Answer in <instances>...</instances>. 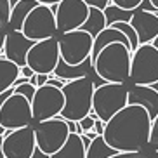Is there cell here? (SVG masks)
I'll list each match as a JSON object with an SVG mask.
<instances>
[{
    "instance_id": "obj_17",
    "label": "cell",
    "mask_w": 158,
    "mask_h": 158,
    "mask_svg": "<svg viewBox=\"0 0 158 158\" xmlns=\"http://www.w3.org/2000/svg\"><path fill=\"white\" fill-rule=\"evenodd\" d=\"M90 70H92V59H90V57L85 59L84 63L77 64V66L66 64L64 61L59 57L57 66H56V70H54V73H52V75H54L56 78L63 80V82H73V80L89 77V71H90Z\"/></svg>"
},
{
    "instance_id": "obj_38",
    "label": "cell",
    "mask_w": 158,
    "mask_h": 158,
    "mask_svg": "<svg viewBox=\"0 0 158 158\" xmlns=\"http://www.w3.org/2000/svg\"><path fill=\"white\" fill-rule=\"evenodd\" d=\"M149 89H153L155 92H156V94H158V82H155V84H153V85H149Z\"/></svg>"
},
{
    "instance_id": "obj_16",
    "label": "cell",
    "mask_w": 158,
    "mask_h": 158,
    "mask_svg": "<svg viewBox=\"0 0 158 158\" xmlns=\"http://www.w3.org/2000/svg\"><path fill=\"white\" fill-rule=\"evenodd\" d=\"M127 104L144 108L151 122L158 115V94L153 89L144 87V85H132L130 89H127Z\"/></svg>"
},
{
    "instance_id": "obj_27",
    "label": "cell",
    "mask_w": 158,
    "mask_h": 158,
    "mask_svg": "<svg viewBox=\"0 0 158 158\" xmlns=\"http://www.w3.org/2000/svg\"><path fill=\"white\" fill-rule=\"evenodd\" d=\"M35 90H37V87H33V85H30V84H23V85H18V87H14V94L23 96V98L26 99L28 102H31L33 96H35Z\"/></svg>"
},
{
    "instance_id": "obj_42",
    "label": "cell",
    "mask_w": 158,
    "mask_h": 158,
    "mask_svg": "<svg viewBox=\"0 0 158 158\" xmlns=\"http://www.w3.org/2000/svg\"><path fill=\"white\" fill-rule=\"evenodd\" d=\"M18 2H19V0H9V4H10V7H14V5L18 4Z\"/></svg>"
},
{
    "instance_id": "obj_45",
    "label": "cell",
    "mask_w": 158,
    "mask_h": 158,
    "mask_svg": "<svg viewBox=\"0 0 158 158\" xmlns=\"http://www.w3.org/2000/svg\"><path fill=\"white\" fill-rule=\"evenodd\" d=\"M2 139H4V137H0V143H2Z\"/></svg>"
},
{
    "instance_id": "obj_43",
    "label": "cell",
    "mask_w": 158,
    "mask_h": 158,
    "mask_svg": "<svg viewBox=\"0 0 158 158\" xmlns=\"http://www.w3.org/2000/svg\"><path fill=\"white\" fill-rule=\"evenodd\" d=\"M2 144V143H0ZM0 158H4V153H2V146H0Z\"/></svg>"
},
{
    "instance_id": "obj_41",
    "label": "cell",
    "mask_w": 158,
    "mask_h": 158,
    "mask_svg": "<svg viewBox=\"0 0 158 158\" xmlns=\"http://www.w3.org/2000/svg\"><path fill=\"white\" fill-rule=\"evenodd\" d=\"M146 158H158V151H153V153L149 155V156H146Z\"/></svg>"
},
{
    "instance_id": "obj_8",
    "label": "cell",
    "mask_w": 158,
    "mask_h": 158,
    "mask_svg": "<svg viewBox=\"0 0 158 158\" xmlns=\"http://www.w3.org/2000/svg\"><path fill=\"white\" fill-rule=\"evenodd\" d=\"M21 33L31 42H40L47 38H56L57 30H56V18L51 7L45 5H37L35 9L26 16Z\"/></svg>"
},
{
    "instance_id": "obj_5",
    "label": "cell",
    "mask_w": 158,
    "mask_h": 158,
    "mask_svg": "<svg viewBox=\"0 0 158 158\" xmlns=\"http://www.w3.org/2000/svg\"><path fill=\"white\" fill-rule=\"evenodd\" d=\"M129 80L134 85L149 87L158 82V51L151 44L139 45L130 56Z\"/></svg>"
},
{
    "instance_id": "obj_36",
    "label": "cell",
    "mask_w": 158,
    "mask_h": 158,
    "mask_svg": "<svg viewBox=\"0 0 158 158\" xmlns=\"http://www.w3.org/2000/svg\"><path fill=\"white\" fill-rule=\"evenodd\" d=\"M31 158H49V156H47V155H44V153H40L38 149H35V153H33Z\"/></svg>"
},
{
    "instance_id": "obj_10",
    "label": "cell",
    "mask_w": 158,
    "mask_h": 158,
    "mask_svg": "<svg viewBox=\"0 0 158 158\" xmlns=\"http://www.w3.org/2000/svg\"><path fill=\"white\" fill-rule=\"evenodd\" d=\"M59 61L57 38H47L35 42L26 56V66L35 75H52Z\"/></svg>"
},
{
    "instance_id": "obj_22",
    "label": "cell",
    "mask_w": 158,
    "mask_h": 158,
    "mask_svg": "<svg viewBox=\"0 0 158 158\" xmlns=\"http://www.w3.org/2000/svg\"><path fill=\"white\" fill-rule=\"evenodd\" d=\"M19 77V68L7 61L4 56H0V94L7 89L14 87V82Z\"/></svg>"
},
{
    "instance_id": "obj_2",
    "label": "cell",
    "mask_w": 158,
    "mask_h": 158,
    "mask_svg": "<svg viewBox=\"0 0 158 158\" xmlns=\"http://www.w3.org/2000/svg\"><path fill=\"white\" fill-rule=\"evenodd\" d=\"M130 56L123 44H110L92 59V71L104 84L125 85L130 73Z\"/></svg>"
},
{
    "instance_id": "obj_35",
    "label": "cell",
    "mask_w": 158,
    "mask_h": 158,
    "mask_svg": "<svg viewBox=\"0 0 158 158\" xmlns=\"http://www.w3.org/2000/svg\"><path fill=\"white\" fill-rule=\"evenodd\" d=\"M5 33H7V30L0 28V56H2V49H4V40H5Z\"/></svg>"
},
{
    "instance_id": "obj_23",
    "label": "cell",
    "mask_w": 158,
    "mask_h": 158,
    "mask_svg": "<svg viewBox=\"0 0 158 158\" xmlns=\"http://www.w3.org/2000/svg\"><path fill=\"white\" fill-rule=\"evenodd\" d=\"M113 155H115V151L102 141L101 135H98L96 139H92L90 146L85 151V158H110Z\"/></svg>"
},
{
    "instance_id": "obj_11",
    "label": "cell",
    "mask_w": 158,
    "mask_h": 158,
    "mask_svg": "<svg viewBox=\"0 0 158 158\" xmlns=\"http://www.w3.org/2000/svg\"><path fill=\"white\" fill-rule=\"evenodd\" d=\"M31 122V106L23 96L12 94L7 101L0 104V127L4 130L12 132L23 127H30Z\"/></svg>"
},
{
    "instance_id": "obj_14",
    "label": "cell",
    "mask_w": 158,
    "mask_h": 158,
    "mask_svg": "<svg viewBox=\"0 0 158 158\" xmlns=\"http://www.w3.org/2000/svg\"><path fill=\"white\" fill-rule=\"evenodd\" d=\"M31 40L24 37L21 31H7L4 40V49H2V56L7 61H10L12 64L18 68L26 66V56H28L30 49L33 47Z\"/></svg>"
},
{
    "instance_id": "obj_37",
    "label": "cell",
    "mask_w": 158,
    "mask_h": 158,
    "mask_svg": "<svg viewBox=\"0 0 158 158\" xmlns=\"http://www.w3.org/2000/svg\"><path fill=\"white\" fill-rule=\"evenodd\" d=\"M149 4L155 7V10H158V0H149Z\"/></svg>"
},
{
    "instance_id": "obj_3",
    "label": "cell",
    "mask_w": 158,
    "mask_h": 158,
    "mask_svg": "<svg viewBox=\"0 0 158 158\" xmlns=\"http://www.w3.org/2000/svg\"><path fill=\"white\" fill-rule=\"evenodd\" d=\"M61 92L64 98V106H63V111L59 113V118L68 122H80L92 111L94 84L89 77L66 82Z\"/></svg>"
},
{
    "instance_id": "obj_30",
    "label": "cell",
    "mask_w": 158,
    "mask_h": 158,
    "mask_svg": "<svg viewBox=\"0 0 158 158\" xmlns=\"http://www.w3.org/2000/svg\"><path fill=\"white\" fill-rule=\"evenodd\" d=\"M110 158H146V155H143V153H115Z\"/></svg>"
},
{
    "instance_id": "obj_13",
    "label": "cell",
    "mask_w": 158,
    "mask_h": 158,
    "mask_svg": "<svg viewBox=\"0 0 158 158\" xmlns=\"http://www.w3.org/2000/svg\"><path fill=\"white\" fill-rule=\"evenodd\" d=\"M0 146H2L4 158H31L37 149L33 127L30 125L7 132Z\"/></svg>"
},
{
    "instance_id": "obj_29",
    "label": "cell",
    "mask_w": 158,
    "mask_h": 158,
    "mask_svg": "<svg viewBox=\"0 0 158 158\" xmlns=\"http://www.w3.org/2000/svg\"><path fill=\"white\" fill-rule=\"evenodd\" d=\"M87 7H92V9H99V10H104L110 5V0H82Z\"/></svg>"
},
{
    "instance_id": "obj_7",
    "label": "cell",
    "mask_w": 158,
    "mask_h": 158,
    "mask_svg": "<svg viewBox=\"0 0 158 158\" xmlns=\"http://www.w3.org/2000/svg\"><path fill=\"white\" fill-rule=\"evenodd\" d=\"M94 38L87 33L75 30L70 33H63L57 38V47H59V57L66 64L77 66L90 57L92 52Z\"/></svg>"
},
{
    "instance_id": "obj_25",
    "label": "cell",
    "mask_w": 158,
    "mask_h": 158,
    "mask_svg": "<svg viewBox=\"0 0 158 158\" xmlns=\"http://www.w3.org/2000/svg\"><path fill=\"white\" fill-rule=\"evenodd\" d=\"M143 0H110V4L118 7L122 10H130V12H134V10L139 9V5Z\"/></svg>"
},
{
    "instance_id": "obj_40",
    "label": "cell",
    "mask_w": 158,
    "mask_h": 158,
    "mask_svg": "<svg viewBox=\"0 0 158 158\" xmlns=\"http://www.w3.org/2000/svg\"><path fill=\"white\" fill-rule=\"evenodd\" d=\"M7 135V130H4L2 127H0V137H5Z\"/></svg>"
},
{
    "instance_id": "obj_12",
    "label": "cell",
    "mask_w": 158,
    "mask_h": 158,
    "mask_svg": "<svg viewBox=\"0 0 158 158\" xmlns=\"http://www.w3.org/2000/svg\"><path fill=\"white\" fill-rule=\"evenodd\" d=\"M89 16V7L82 0H61L56 9V30L59 35L80 30Z\"/></svg>"
},
{
    "instance_id": "obj_1",
    "label": "cell",
    "mask_w": 158,
    "mask_h": 158,
    "mask_svg": "<svg viewBox=\"0 0 158 158\" xmlns=\"http://www.w3.org/2000/svg\"><path fill=\"white\" fill-rule=\"evenodd\" d=\"M151 118L146 110L127 104L104 123L102 141L115 153H143L148 146Z\"/></svg>"
},
{
    "instance_id": "obj_15",
    "label": "cell",
    "mask_w": 158,
    "mask_h": 158,
    "mask_svg": "<svg viewBox=\"0 0 158 158\" xmlns=\"http://www.w3.org/2000/svg\"><path fill=\"white\" fill-rule=\"evenodd\" d=\"M129 24L135 31L139 45L151 44L158 37V18L153 12H146V10H139V9L134 10Z\"/></svg>"
},
{
    "instance_id": "obj_6",
    "label": "cell",
    "mask_w": 158,
    "mask_h": 158,
    "mask_svg": "<svg viewBox=\"0 0 158 158\" xmlns=\"http://www.w3.org/2000/svg\"><path fill=\"white\" fill-rule=\"evenodd\" d=\"M33 134H35V144L40 153L51 156L56 151H59L61 146L66 143L70 130L66 127V122L59 116L45 120L33 125Z\"/></svg>"
},
{
    "instance_id": "obj_33",
    "label": "cell",
    "mask_w": 158,
    "mask_h": 158,
    "mask_svg": "<svg viewBox=\"0 0 158 158\" xmlns=\"http://www.w3.org/2000/svg\"><path fill=\"white\" fill-rule=\"evenodd\" d=\"M38 5H45V7H51V5H56L59 4L61 0H35Z\"/></svg>"
},
{
    "instance_id": "obj_26",
    "label": "cell",
    "mask_w": 158,
    "mask_h": 158,
    "mask_svg": "<svg viewBox=\"0 0 158 158\" xmlns=\"http://www.w3.org/2000/svg\"><path fill=\"white\" fill-rule=\"evenodd\" d=\"M10 16V4L9 0H0V28H7Z\"/></svg>"
},
{
    "instance_id": "obj_39",
    "label": "cell",
    "mask_w": 158,
    "mask_h": 158,
    "mask_svg": "<svg viewBox=\"0 0 158 158\" xmlns=\"http://www.w3.org/2000/svg\"><path fill=\"white\" fill-rule=\"evenodd\" d=\"M151 45H153V47H155V49H156V51H158V37H156V38H155L153 42H151Z\"/></svg>"
},
{
    "instance_id": "obj_31",
    "label": "cell",
    "mask_w": 158,
    "mask_h": 158,
    "mask_svg": "<svg viewBox=\"0 0 158 158\" xmlns=\"http://www.w3.org/2000/svg\"><path fill=\"white\" fill-rule=\"evenodd\" d=\"M96 135H101L102 137V132H104V123H102L101 120H96L94 122V130H92Z\"/></svg>"
},
{
    "instance_id": "obj_9",
    "label": "cell",
    "mask_w": 158,
    "mask_h": 158,
    "mask_svg": "<svg viewBox=\"0 0 158 158\" xmlns=\"http://www.w3.org/2000/svg\"><path fill=\"white\" fill-rule=\"evenodd\" d=\"M30 106H31L33 122L40 123V122L52 120V118L59 116V113L63 111V106H64V98L59 89L44 85L35 90V96H33Z\"/></svg>"
},
{
    "instance_id": "obj_24",
    "label": "cell",
    "mask_w": 158,
    "mask_h": 158,
    "mask_svg": "<svg viewBox=\"0 0 158 158\" xmlns=\"http://www.w3.org/2000/svg\"><path fill=\"white\" fill-rule=\"evenodd\" d=\"M102 14H104V19H106V28L111 26V24H115V23H129L130 18H132V12L130 10H122L111 4L102 10Z\"/></svg>"
},
{
    "instance_id": "obj_21",
    "label": "cell",
    "mask_w": 158,
    "mask_h": 158,
    "mask_svg": "<svg viewBox=\"0 0 158 158\" xmlns=\"http://www.w3.org/2000/svg\"><path fill=\"white\" fill-rule=\"evenodd\" d=\"M104 28H106V19H104L102 10L89 7V16L85 19V23L80 26V31H84L87 35H90L92 38H96Z\"/></svg>"
},
{
    "instance_id": "obj_44",
    "label": "cell",
    "mask_w": 158,
    "mask_h": 158,
    "mask_svg": "<svg viewBox=\"0 0 158 158\" xmlns=\"http://www.w3.org/2000/svg\"><path fill=\"white\" fill-rule=\"evenodd\" d=\"M155 16H156V18H158V10H156V12H155Z\"/></svg>"
},
{
    "instance_id": "obj_18",
    "label": "cell",
    "mask_w": 158,
    "mask_h": 158,
    "mask_svg": "<svg viewBox=\"0 0 158 158\" xmlns=\"http://www.w3.org/2000/svg\"><path fill=\"white\" fill-rule=\"evenodd\" d=\"M115 42H118V44H123V45L127 47L130 51V54H132V49H130V44H129V40H127L123 35H122L118 30H115V28H111V26H108V28H104L101 33H99L98 37L94 38V42H92V52H90V59H94V57L98 56L99 52L104 49L106 45H110V44H115Z\"/></svg>"
},
{
    "instance_id": "obj_32",
    "label": "cell",
    "mask_w": 158,
    "mask_h": 158,
    "mask_svg": "<svg viewBox=\"0 0 158 158\" xmlns=\"http://www.w3.org/2000/svg\"><path fill=\"white\" fill-rule=\"evenodd\" d=\"M19 75H21V77H24V78H28V80H30L35 73H33V71L30 70L28 66H23V68H19Z\"/></svg>"
},
{
    "instance_id": "obj_19",
    "label": "cell",
    "mask_w": 158,
    "mask_h": 158,
    "mask_svg": "<svg viewBox=\"0 0 158 158\" xmlns=\"http://www.w3.org/2000/svg\"><path fill=\"white\" fill-rule=\"evenodd\" d=\"M37 5L38 4L35 0H19L14 7H10V16H9L7 30H9V31H21V26H23L26 16H28Z\"/></svg>"
},
{
    "instance_id": "obj_4",
    "label": "cell",
    "mask_w": 158,
    "mask_h": 158,
    "mask_svg": "<svg viewBox=\"0 0 158 158\" xmlns=\"http://www.w3.org/2000/svg\"><path fill=\"white\" fill-rule=\"evenodd\" d=\"M127 106V85L104 84L94 89L92 94V111L98 118L106 123L110 118Z\"/></svg>"
},
{
    "instance_id": "obj_20",
    "label": "cell",
    "mask_w": 158,
    "mask_h": 158,
    "mask_svg": "<svg viewBox=\"0 0 158 158\" xmlns=\"http://www.w3.org/2000/svg\"><path fill=\"white\" fill-rule=\"evenodd\" d=\"M49 158H85V149L82 146L80 135L70 134L66 143L61 146L59 151H56L54 155H51Z\"/></svg>"
},
{
    "instance_id": "obj_34",
    "label": "cell",
    "mask_w": 158,
    "mask_h": 158,
    "mask_svg": "<svg viewBox=\"0 0 158 158\" xmlns=\"http://www.w3.org/2000/svg\"><path fill=\"white\" fill-rule=\"evenodd\" d=\"M47 80H49L47 75H37V89L38 87H44V85L47 84Z\"/></svg>"
},
{
    "instance_id": "obj_28",
    "label": "cell",
    "mask_w": 158,
    "mask_h": 158,
    "mask_svg": "<svg viewBox=\"0 0 158 158\" xmlns=\"http://www.w3.org/2000/svg\"><path fill=\"white\" fill-rule=\"evenodd\" d=\"M148 146H151L153 151H158V115L155 116V120L151 122V130H149Z\"/></svg>"
}]
</instances>
